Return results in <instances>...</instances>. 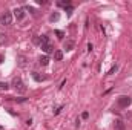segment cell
<instances>
[{"mask_svg": "<svg viewBox=\"0 0 132 130\" xmlns=\"http://www.w3.org/2000/svg\"><path fill=\"white\" fill-rule=\"evenodd\" d=\"M0 130H2V126H0Z\"/></svg>", "mask_w": 132, "mask_h": 130, "instance_id": "cell-22", "label": "cell"}, {"mask_svg": "<svg viewBox=\"0 0 132 130\" xmlns=\"http://www.w3.org/2000/svg\"><path fill=\"white\" fill-rule=\"evenodd\" d=\"M42 49H43V52H45V54H52V52H54V48L51 46V43H49V44H43V46H42Z\"/></svg>", "mask_w": 132, "mask_h": 130, "instance_id": "cell-5", "label": "cell"}, {"mask_svg": "<svg viewBox=\"0 0 132 130\" xmlns=\"http://www.w3.org/2000/svg\"><path fill=\"white\" fill-rule=\"evenodd\" d=\"M3 41H6V35L0 34V44H3Z\"/></svg>", "mask_w": 132, "mask_h": 130, "instance_id": "cell-18", "label": "cell"}, {"mask_svg": "<svg viewBox=\"0 0 132 130\" xmlns=\"http://www.w3.org/2000/svg\"><path fill=\"white\" fill-rule=\"evenodd\" d=\"M40 44L43 46V44H49V37L48 35H42L40 37Z\"/></svg>", "mask_w": 132, "mask_h": 130, "instance_id": "cell-9", "label": "cell"}, {"mask_svg": "<svg viewBox=\"0 0 132 130\" xmlns=\"http://www.w3.org/2000/svg\"><path fill=\"white\" fill-rule=\"evenodd\" d=\"M65 49H66V51H72V49H74V41L68 40V41L65 43Z\"/></svg>", "mask_w": 132, "mask_h": 130, "instance_id": "cell-10", "label": "cell"}, {"mask_svg": "<svg viewBox=\"0 0 132 130\" xmlns=\"http://www.w3.org/2000/svg\"><path fill=\"white\" fill-rule=\"evenodd\" d=\"M72 11H74V8H72V6L66 8V14H68V17H71V15H72Z\"/></svg>", "mask_w": 132, "mask_h": 130, "instance_id": "cell-16", "label": "cell"}, {"mask_svg": "<svg viewBox=\"0 0 132 130\" xmlns=\"http://www.w3.org/2000/svg\"><path fill=\"white\" fill-rule=\"evenodd\" d=\"M12 86H14V89H15L19 94H25V92H26V86L23 84V81H22L20 78H14V80H12Z\"/></svg>", "mask_w": 132, "mask_h": 130, "instance_id": "cell-1", "label": "cell"}, {"mask_svg": "<svg viewBox=\"0 0 132 130\" xmlns=\"http://www.w3.org/2000/svg\"><path fill=\"white\" fill-rule=\"evenodd\" d=\"M59 18H60L59 12H54V14H51V17H49V20H51V22H57Z\"/></svg>", "mask_w": 132, "mask_h": 130, "instance_id": "cell-11", "label": "cell"}, {"mask_svg": "<svg viewBox=\"0 0 132 130\" xmlns=\"http://www.w3.org/2000/svg\"><path fill=\"white\" fill-rule=\"evenodd\" d=\"M38 61H40V64L42 66H48L49 64V57H46V55H45V57H40Z\"/></svg>", "mask_w": 132, "mask_h": 130, "instance_id": "cell-8", "label": "cell"}, {"mask_svg": "<svg viewBox=\"0 0 132 130\" xmlns=\"http://www.w3.org/2000/svg\"><path fill=\"white\" fill-rule=\"evenodd\" d=\"M34 80H35V81H42L43 78H42V77H40L38 73H34Z\"/></svg>", "mask_w": 132, "mask_h": 130, "instance_id": "cell-17", "label": "cell"}, {"mask_svg": "<svg viewBox=\"0 0 132 130\" xmlns=\"http://www.w3.org/2000/svg\"><path fill=\"white\" fill-rule=\"evenodd\" d=\"M55 35H57L60 40H63V37H65V32H63V31H55Z\"/></svg>", "mask_w": 132, "mask_h": 130, "instance_id": "cell-15", "label": "cell"}, {"mask_svg": "<svg viewBox=\"0 0 132 130\" xmlns=\"http://www.w3.org/2000/svg\"><path fill=\"white\" fill-rule=\"evenodd\" d=\"M3 60H5V57H3V55H0V64L3 63Z\"/></svg>", "mask_w": 132, "mask_h": 130, "instance_id": "cell-21", "label": "cell"}, {"mask_svg": "<svg viewBox=\"0 0 132 130\" xmlns=\"http://www.w3.org/2000/svg\"><path fill=\"white\" fill-rule=\"evenodd\" d=\"M117 69H118V66H117V64H114L112 67H111V69H109V72H108V75H112L114 72H117Z\"/></svg>", "mask_w": 132, "mask_h": 130, "instance_id": "cell-14", "label": "cell"}, {"mask_svg": "<svg viewBox=\"0 0 132 130\" xmlns=\"http://www.w3.org/2000/svg\"><path fill=\"white\" fill-rule=\"evenodd\" d=\"M14 15H15L17 20H23L25 18V9L23 8H15L14 9Z\"/></svg>", "mask_w": 132, "mask_h": 130, "instance_id": "cell-4", "label": "cell"}, {"mask_svg": "<svg viewBox=\"0 0 132 130\" xmlns=\"http://www.w3.org/2000/svg\"><path fill=\"white\" fill-rule=\"evenodd\" d=\"M81 118H83V119H88V118H89V113H88V112H83V113H81Z\"/></svg>", "mask_w": 132, "mask_h": 130, "instance_id": "cell-19", "label": "cell"}, {"mask_svg": "<svg viewBox=\"0 0 132 130\" xmlns=\"http://www.w3.org/2000/svg\"><path fill=\"white\" fill-rule=\"evenodd\" d=\"M59 5H60V6H63V8L66 9V8H69V6H71V2H69V0H66V2L63 0V2H59Z\"/></svg>", "mask_w": 132, "mask_h": 130, "instance_id": "cell-12", "label": "cell"}, {"mask_svg": "<svg viewBox=\"0 0 132 130\" xmlns=\"http://www.w3.org/2000/svg\"><path fill=\"white\" fill-rule=\"evenodd\" d=\"M125 127H126V126H125V123H123V121H120V119H118V121H115V124H114V129H115V130H125Z\"/></svg>", "mask_w": 132, "mask_h": 130, "instance_id": "cell-6", "label": "cell"}, {"mask_svg": "<svg viewBox=\"0 0 132 130\" xmlns=\"http://www.w3.org/2000/svg\"><path fill=\"white\" fill-rule=\"evenodd\" d=\"M131 103H132V99L128 95H121V97L117 98V104L120 107H128V106H131Z\"/></svg>", "mask_w": 132, "mask_h": 130, "instance_id": "cell-3", "label": "cell"}, {"mask_svg": "<svg viewBox=\"0 0 132 130\" xmlns=\"http://www.w3.org/2000/svg\"><path fill=\"white\" fill-rule=\"evenodd\" d=\"M54 58H55L57 61H62V60H63V52H62V51H55V52H54Z\"/></svg>", "mask_w": 132, "mask_h": 130, "instance_id": "cell-7", "label": "cell"}, {"mask_svg": "<svg viewBox=\"0 0 132 130\" xmlns=\"http://www.w3.org/2000/svg\"><path fill=\"white\" fill-rule=\"evenodd\" d=\"M11 22H12V14L9 11H5L2 14V17H0V23L3 26H8V25H11Z\"/></svg>", "mask_w": 132, "mask_h": 130, "instance_id": "cell-2", "label": "cell"}, {"mask_svg": "<svg viewBox=\"0 0 132 130\" xmlns=\"http://www.w3.org/2000/svg\"><path fill=\"white\" fill-rule=\"evenodd\" d=\"M8 89H9V86H8L6 83H2V81H0V92H3V90L6 92Z\"/></svg>", "mask_w": 132, "mask_h": 130, "instance_id": "cell-13", "label": "cell"}, {"mask_svg": "<svg viewBox=\"0 0 132 130\" xmlns=\"http://www.w3.org/2000/svg\"><path fill=\"white\" fill-rule=\"evenodd\" d=\"M92 49H94V46H92V43H89V44H88V51H89V52H91V51H92Z\"/></svg>", "mask_w": 132, "mask_h": 130, "instance_id": "cell-20", "label": "cell"}]
</instances>
